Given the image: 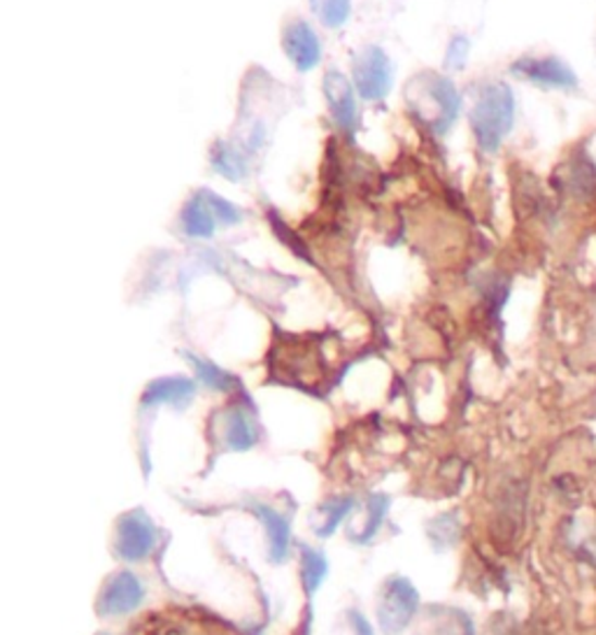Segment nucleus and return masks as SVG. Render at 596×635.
I'll list each match as a JSON object with an SVG mask.
<instances>
[{"instance_id": "423d86ee", "label": "nucleus", "mask_w": 596, "mask_h": 635, "mask_svg": "<svg viewBox=\"0 0 596 635\" xmlns=\"http://www.w3.org/2000/svg\"><path fill=\"white\" fill-rule=\"evenodd\" d=\"M355 85L369 100H380L389 94L392 65L383 49L371 47L355 59Z\"/></svg>"}, {"instance_id": "0eeeda50", "label": "nucleus", "mask_w": 596, "mask_h": 635, "mask_svg": "<svg viewBox=\"0 0 596 635\" xmlns=\"http://www.w3.org/2000/svg\"><path fill=\"white\" fill-rule=\"evenodd\" d=\"M142 598H145V589L138 582V577L124 571V573L112 575L105 582L101 596H98L96 610L101 617H120V614L136 610L142 603Z\"/></svg>"}, {"instance_id": "f03ea898", "label": "nucleus", "mask_w": 596, "mask_h": 635, "mask_svg": "<svg viewBox=\"0 0 596 635\" xmlns=\"http://www.w3.org/2000/svg\"><path fill=\"white\" fill-rule=\"evenodd\" d=\"M420 77L424 85H420V79H415V85H412V110L422 114V120L438 130L450 128L461 108V98L452 87V82L440 75Z\"/></svg>"}, {"instance_id": "1a4fd4ad", "label": "nucleus", "mask_w": 596, "mask_h": 635, "mask_svg": "<svg viewBox=\"0 0 596 635\" xmlns=\"http://www.w3.org/2000/svg\"><path fill=\"white\" fill-rule=\"evenodd\" d=\"M324 94L331 105V114L338 122L343 130H352L357 124V103H355V89L340 73L331 71L324 77Z\"/></svg>"}, {"instance_id": "20e7f679", "label": "nucleus", "mask_w": 596, "mask_h": 635, "mask_svg": "<svg viewBox=\"0 0 596 635\" xmlns=\"http://www.w3.org/2000/svg\"><path fill=\"white\" fill-rule=\"evenodd\" d=\"M510 73L518 75L524 82H532L536 87L543 89H578V75L571 69V65L552 54H545V57H522L516 63L510 65Z\"/></svg>"}, {"instance_id": "f8f14e48", "label": "nucleus", "mask_w": 596, "mask_h": 635, "mask_svg": "<svg viewBox=\"0 0 596 635\" xmlns=\"http://www.w3.org/2000/svg\"><path fill=\"white\" fill-rule=\"evenodd\" d=\"M214 226H218V220H214V214L208 206L206 194L191 198L189 206L185 208V214H182V228H185L187 236L210 238L214 233Z\"/></svg>"}, {"instance_id": "dca6fc26", "label": "nucleus", "mask_w": 596, "mask_h": 635, "mask_svg": "<svg viewBox=\"0 0 596 635\" xmlns=\"http://www.w3.org/2000/svg\"><path fill=\"white\" fill-rule=\"evenodd\" d=\"M212 165L228 179H240L247 175V161H245L243 152L231 145L214 147Z\"/></svg>"}, {"instance_id": "39448f33", "label": "nucleus", "mask_w": 596, "mask_h": 635, "mask_svg": "<svg viewBox=\"0 0 596 635\" xmlns=\"http://www.w3.org/2000/svg\"><path fill=\"white\" fill-rule=\"evenodd\" d=\"M157 540V533L149 516L140 510L124 514L117 522V533H114V551L117 557L134 563L142 561L149 551H152Z\"/></svg>"}, {"instance_id": "9d476101", "label": "nucleus", "mask_w": 596, "mask_h": 635, "mask_svg": "<svg viewBox=\"0 0 596 635\" xmlns=\"http://www.w3.org/2000/svg\"><path fill=\"white\" fill-rule=\"evenodd\" d=\"M224 443L234 452H245L257 443V426L252 414H247L243 408H231L224 414Z\"/></svg>"}, {"instance_id": "f257e3e1", "label": "nucleus", "mask_w": 596, "mask_h": 635, "mask_svg": "<svg viewBox=\"0 0 596 635\" xmlns=\"http://www.w3.org/2000/svg\"><path fill=\"white\" fill-rule=\"evenodd\" d=\"M516 124V96L501 82L483 87L471 110L473 136L485 152H496Z\"/></svg>"}, {"instance_id": "aec40b11", "label": "nucleus", "mask_w": 596, "mask_h": 635, "mask_svg": "<svg viewBox=\"0 0 596 635\" xmlns=\"http://www.w3.org/2000/svg\"><path fill=\"white\" fill-rule=\"evenodd\" d=\"M350 8H352L350 0H324L320 16L328 28H338L347 22V16H350Z\"/></svg>"}, {"instance_id": "4be33fe9", "label": "nucleus", "mask_w": 596, "mask_h": 635, "mask_svg": "<svg viewBox=\"0 0 596 635\" xmlns=\"http://www.w3.org/2000/svg\"><path fill=\"white\" fill-rule=\"evenodd\" d=\"M467 57H469V40L459 36V38L452 40L450 52H447L445 63H447V65H452V69H461L463 61H467Z\"/></svg>"}, {"instance_id": "4468645a", "label": "nucleus", "mask_w": 596, "mask_h": 635, "mask_svg": "<svg viewBox=\"0 0 596 635\" xmlns=\"http://www.w3.org/2000/svg\"><path fill=\"white\" fill-rule=\"evenodd\" d=\"M355 506L352 498H331L326 500L324 506L318 508V512L312 514V528L318 536H331L334 528L343 522V516L350 512V508Z\"/></svg>"}, {"instance_id": "2eb2a0df", "label": "nucleus", "mask_w": 596, "mask_h": 635, "mask_svg": "<svg viewBox=\"0 0 596 635\" xmlns=\"http://www.w3.org/2000/svg\"><path fill=\"white\" fill-rule=\"evenodd\" d=\"M387 506H389V498L387 496H373V498H369L367 510H363V522L359 526H352L350 538L355 543H359V545H367L375 536L377 526L383 524Z\"/></svg>"}, {"instance_id": "412c9836", "label": "nucleus", "mask_w": 596, "mask_h": 635, "mask_svg": "<svg viewBox=\"0 0 596 635\" xmlns=\"http://www.w3.org/2000/svg\"><path fill=\"white\" fill-rule=\"evenodd\" d=\"M203 194H206L208 206H210V210H212V214H214V220L222 222V224H226V226L238 224V222H240V212H238V208H234L231 203H226V200H222L220 196H214V194H210V191H203Z\"/></svg>"}, {"instance_id": "6ab92c4d", "label": "nucleus", "mask_w": 596, "mask_h": 635, "mask_svg": "<svg viewBox=\"0 0 596 635\" xmlns=\"http://www.w3.org/2000/svg\"><path fill=\"white\" fill-rule=\"evenodd\" d=\"M189 361L194 365V371L198 375V379H203L210 389H218V391H228V389H234L236 387V379L226 375L222 368H218L214 363L210 361H203V359H198V357H191L189 354Z\"/></svg>"}, {"instance_id": "f3484780", "label": "nucleus", "mask_w": 596, "mask_h": 635, "mask_svg": "<svg viewBox=\"0 0 596 635\" xmlns=\"http://www.w3.org/2000/svg\"><path fill=\"white\" fill-rule=\"evenodd\" d=\"M326 575V559L310 547H301V577H303V587L308 594H314L320 589V584Z\"/></svg>"}, {"instance_id": "6e6552de", "label": "nucleus", "mask_w": 596, "mask_h": 635, "mask_svg": "<svg viewBox=\"0 0 596 635\" xmlns=\"http://www.w3.org/2000/svg\"><path fill=\"white\" fill-rule=\"evenodd\" d=\"M283 45H285V52L287 57L294 61V65L301 73L312 71L314 65L320 63L322 57V45L320 38L314 36V30L301 22V20H294L287 28H285V36H283Z\"/></svg>"}, {"instance_id": "7ed1b4c3", "label": "nucleus", "mask_w": 596, "mask_h": 635, "mask_svg": "<svg viewBox=\"0 0 596 635\" xmlns=\"http://www.w3.org/2000/svg\"><path fill=\"white\" fill-rule=\"evenodd\" d=\"M418 592L408 580H389L377 600V620L387 635L401 633L415 617L418 610Z\"/></svg>"}, {"instance_id": "9b49d317", "label": "nucleus", "mask_w": 596, "mask_h": 635, "mask_svg": "<svg viewBox=\"0 0 596 635\" xmlns=\"http://www.w3.org/2000/svg\"><path fill=\"white\" fill-rule=\"evenodd\" d=\"M194 396V382L185 377H165L157 379L147 387L142 403L145 406H157V403H171V406H182L189 403V398Z\"/></svg>"}, {"instance_id": "5701e85b", "label": "nucleus", "mask_w": 596, "mask_h": 635, "mask_svg": "<svg viewBox=\"0 0 596 635\" xmlns=\"http://www.w3.org/2000/svg\"><path fill=\"white\" fill-rule=\"evenodd\" d=\"M350 622H352V626H355V635H373L369 622L363 620V617H361L359 612H350Z\"/></svg>"}, {"instance_id": "a211bd4d", "label": "nucleus", "mask_w": 596, "mask_h": 635, "mask_svg": "<svg viewBox=\"0 0 596 635\" xmlns=\"http://www.w3.org/2000/svg\"><path fill=\"white\" fill-rule=\"evenodd\" d=\"M436 626L432 635H473V624L469 620V614H463L461 610L455 608H436Z\"/></svg>"}, {"instance_id": "ddd939ff", "label": "nucleus", "mask_w": 596, "mask_h": 635, "mask_svg": "<svg viewBox=\"0 0 596 635\" xmlns=\"http://www.w3.org/2000/svg\"><path fill=\"white\" fill-rule=\"evenodd\" d=\"M254 510L259 514V520L263 522V526H266L269 545H271V559L273 561H283L287 557V547H289L287 522L275 510H271L266 506H257Z\"/></svg>"}]
</instances>
